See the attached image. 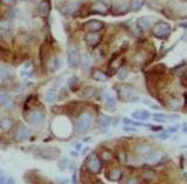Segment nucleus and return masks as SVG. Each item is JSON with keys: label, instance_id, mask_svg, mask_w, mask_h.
Here are the masks:
<instances>
[{"label": "nucleus", "instance_id": "37", "mask_svg": "<svg viewBox=\"0 0 187 184\" xmlns=\"http://www.w3.org/2000/svg\"><path fill=\"white\" fill-rule=\"evenodd\" d=\"M0 184H6V177L0 176Z\"/></svg>", "mask_w": 187, "mask_h": 184}, {"label": "nucleus", "instance_id": "33", "mask_svg": "<svg viewBox=\"0 0 187 184\" xmlns=\"http://www.w3.org/2000/svg\"><path fill=\"white\" fill-rule=\"evenodd\" d=\"M127 75V72L125 71V69H122L121 72H119V74H118V76H119V79L121 80H123V79H125Z\"/></svg>", "mask_w": 187, "mask_h": 184}, {"label": "nucleus", "instance_id": "4", "mask_svg": "<svg viewBox=\"0 0 187 184\" xmlns=\"http://www.w3.org/2000/svg\"><path fill=\"white\" fill-rule=\"evenodd\" d=\"M59 155H60L59 149L53 148V147H47V148L40 149V154H39L40 157H43V159H56Z\"/></svg>", "mask_w": 187, "mask_h": 184}, {"label": "nucleus", "instance_id": "10", "mask_svg": "<svg viewBox=\"0 0 187 184\" xmlns=\"http://www.w3.org/2000/svg\"><path fill=\"white\" fill-rule=\"evenodd\" d=\"M100 40H101V36L97 33H94V32H90L86 35V42L90 46H96L100 42Z\"/></svg>", "mask_w": 187, "mask_h": 184}, {"label": "nucleus", "instance_id": "38", "mask_svg": "<svg viewBox=\"0 0 187 184\" xmlns=\"http://www.w3.org/2000/svg\"><path fill=\"white\" fill-rule=\"evenodd\" d=\"M124 130H127V131H136V129L135 128H127V127H125Z\"/></svg>", "mask_w": 187, "mask_h": 184}, {"label": "nucleus", "instance_id": "24", "mask_svg": "<svg viewBox=\"0 0 187 184\" xmlns=\"http://www.w3.org/2000/svg\"><path fill=\"white\" fill-rule=\"evenodd\" d=\"M153 120L156 122H165V121L168 120V117H167L165 114H154L153 115Z\"/></svg>", "mask_w": 187, "mask_h": 184}, {"label": "nucleus", "instance_id": "18", "mask_svg": "<svg viewBox=\"0 0 187 184\" xmlns=\"http://www.w3.org/2000/svg\"><path fill=\"white\" fill-rule=\"evenodd\" d=\"M110 121H111V118L109 117V116H106L104 114H100L98 115V124H100V127H108L109 124H110Z\"/></svg>", "mask_w": 187, "mask_h": 184}, {"label": "nucleus", "instance_id": "27", "mask_svg": "<svg viewBox=\"0 0 187 184\" xmlns=\"http://www.w3.org/2000/svg\"><path fill=\"white\" fill-rule=\"evenodd\" d=\"M4 107H5L6 110H12V109L14 108V102H13V100L8 99V100L4 103Z\"/></svg>", "mask_w": 187, "mask_h": 184}, {"label": "nucleus", "instance_id": "3", "mask_svg": "<svg viewBox=\"0 0 187 184\" xmlns=\"http://www.w3.org/2000/svg\"><path fill=\"white\" fill-rule=\"evenodd\" d=\"M45 118V114L39 110V109H34V110H30L27 115V121L32 124H40Z\"/></svg>", "mask_w": 187, "mask_h": 184}, {"label": "nucleus", "instance_id": "36", "mask_svg": "<svg viewBox=\"0 0 187 184\" xmlns=\"http://www.w3.org/2000/svg\"><path fill=\"white\" fill-rule=\"evenodd\" d=\"M5 4H7V5H12L13 2H14V0H2Z\"/></svg>", "mask_w": 187, "mask_h": 184}, {"label": "nucleus", "instance_id": "39", "mask_svg": "<svg viewBox=\"0 0 187 184\" xmlns=\"http://www.w3.org/2000/svg\"><path fill=\"white\" fill-rule=\"evenodd\" d=\"M73 183H74V184H77V178H76V174H74V176H73Z\"/></svg>", "mask_w": 187, "mask_h": 184}, {"label": "nucleus", "instance_id": "30", "mask_svg": "<svg viewBox=\"0 0 187 184\" xmlns=\"http://www.w3.org/2000/svg\"><path fill=\"white\" fill-rule=\"evenodd\" d=\"M57 67H59V61H57V59H53V60L51 61V65H49L51 71H56V69H57Z\"/></svg>", "mask_w": 187, "mask_h": 184}, {"label": "nucleus", "instance_id": "26", "mask_svg": "<svg viewBox=\"0 0 187 184\" xmlns=\"http://www.w3.org/2000/svg\"><path fill=\"white\" fill-rule=\"evenodd\" d=\"M68 85L70 86V88H73V89H75L76 86L78 85V80H77V77L76 76H73L69 79V81H68Z\"/></svg>", "mask_w": 187, "mask_h": 184}, {"label": "nucleus", "instance_id": "9", "mask_svg": "<svg viewBox=\"0 0 187 184\" xmlns=\"http://www.w3.org/2000/svg\"><path fill=\"white\" fill-rule=\"evenodd\" d=\"M51 11V1L49 0H43L41 1L38 6V12L40 16H47Z\"/></svg>", "mask_w": 187, "mask_h": 184}, {"label": "nucleus", "instance_id": "14", "mask_svg": "<svg viewBox=\"0 0 187 184\" xmlns=\"http://www.w3.org/2000/svg\"><path fill=\"white\" fill-rule=\"evenodd\" d=\"M45 100L49 103L55 102L56 100H57V92H56L55 89H53V88L49 89V90H47L45 94Z\"/></svg>", "mask_w": 187, "mask_h": 184}, {"label": "nucleus", "instance_id": "28", "mask_svg": "<svg viewBox=\"0 0 187 184\" xmlns=\"http://www.w3.org/2000/svg\"><path fill=\"white\" fill-rule=\"evenodd\" d=\"M142 5L143 4H142V1H140V0H135V1L131 4V8L133 11H137L142 7Z\"/></svg>", "mask_w": 187, "mask_h": 184}, {"label": "nucleus", "instance_id": "29", "mask_svg": "<svg viewBox=\"0 0 187 184\" xmlns=\"http://www.w3.org/2000/svg\"><path fill=\"white\" fill-rule=\"evenodd\" d=\"M8 99H10V97H8V95H7L6 93L0 92V106H4V103H5Z\"/></svg>", "mask_w": 187, "mask_h": 184}, {"label": "nucleus", "instance_id": "25", "mask_svg": "<svg viewBox=\"0 0 187 184\" xmlns=\"http://www.w3.org/2000/svg\"><path fill=\"white\" fill-rule=\"evenodd\" d=\"M137 151L139 154H149L150 153V147L149 145H145V144H142L137 148Z\"/></svg>", "mask_w": 187, "mask_h": 184}, {"label": "nucleus", "instance_id": "20", "mask_svg": "<svg viewBox=\"0 0 187 184\" xmlns=\"http://www.w3.org/2000/svg\"><path fill=\"white\" fill-rule=\"evenodd\" d=\"M122 177V171L119 169H112L110 170V172L108 174V178L111 181H118Z\"/></svg>", "mask_w": 187, "mask_h": 184}, {"label": "nucleus", "instance_id": "22", "mask_svg": "<svg viewBox=\"0 0 187 184\" xmlns=\"http://www.w3.org/2000/svg\"><path fill=\"white\" fill-rule=\"evenodd\" d=\"M81 66L82 68L84 69V71H88L89 69V67H90V59H89V55H84L81 58Z\"/></svg>", "mask_w": 187, "mask_h": 184}, {"label": "nucleus", "instance_id": "32", "mask_svg": "<svg viewBox=\"0 0 187 184\" xmlns=\"http://www.w3.org/2000/svg\"><path fill=\"white\" fill-rule=\"evenodd\" d=\"M101 156H102V159H106V161H108V159H110L112 157V155L109 153V151H103V153L101 154Z\"/></svg>", "mask_w": 187, "mask_h": 184}, {"label": "nucleus", "instance_id": "34", "mask_svg": "<svg viewBox=\"0 0 187 184\" xmlns=\"http://www.w3.org/2000/svg\"><path fill=\"white\" fill-rule=\"evenodd\" d=\"M127 184H139V181H138L137 178H133V177H132V178H130L129 181H127Z\"/></svg>", "mask_w": 187, "mask_h": 184}, {"label": "nucleus", "instance_id": "6", "mask_svg": "<svg viewBox=\"0 0 187 184\" xmlns=\"http://www.w3.org/2000/svg\"><path fill=\"white\" fill-rule=\"evenodd\" d=\"M153 33H154V35L163 38V36L167 35L170 33V26L164 24V22L157 24V25L154 26V28H153Z\"/></svg>", "mask_w": 187, "mask_h": 184}, {"label": "nucleus", "instance_id": "19", "mask_svg": "<svg viewBox=\"0 0 187 184\" xmlns=\"http://www.w3.org/2000/svg\"><path fill=\"white\" fill-rule=\"evenodd\" d=\"M76 8H77V4L74 2V4H67V5H65L61 11H62L65 14H73L76 11Z\"/></svg>", "mask_w": 187, "mask_h": 184}, {"label": "nucleus", "instance_id": "31", "mask_svg": "<svg viewBox=\"0 0 187 184\" xmlns=\"http://www.w3.org/2000/svg\"><path fill=\"white\" fill-rule=\"evenodd\" d=\"M168 103H170V106H171L173 109H177V108L179 107V101L176 100V99H171V100L168 101Z\"/></svg>", "mask_w": 187, "mask_h": 184}, {"label": "nucleus", "instance_id": "2", "mask_svg": "<svg viewBox=\"0 0 187 184\" xmlns=\"http://www.w3.org/2000/svg\"><path fill=\"white\" fill-rule=\"evenodd\" d=\"M68 65L70 67H76L80 62V54L76 46H70L68 48Z\"/></svg>", "mask_w": 187, "mask_h": 184}, {"label": "nucleus", "instance_id": "41", "mask_svg": "<svg viewBox=\"0 0 187 184\" xmlns=\"http://www.w3.org/2000/svg\"><path fill=\"white\" fill-rule=\"evenodd\" d=\"M186 76H187V73H186Z\"/></svg>", "mask_w": 187, "mask_h": 184}, {"label": "nucleus", "instance_id": "8", "mask_svg": "<svg viewBox=\"0 0 187 184\" xmlns=\"http://www.w3.org/2000/svg\"><path fill=\"white\" fill-rule=\"evenodd\" d=\"M84 27H86L88 31L94 32V33H95V32L100 31V30L103 28V22H102V21H98V20H90L84 25Z\"/></svg>", "mask_w": 187, "mask_h": 184}, {"label": "nucleus", "instance_id": "7", "mask_svg": "<svg viewBox=\"0 0 187 184\" xmlns=\"http://www.w3.org/2000/svg\"><path fill=\"white\" fill-rule=\"evenodd\" d=\"M29 136V129L27 128L26 126L21 124L16 128V131H15V140L16 141H24L26 138Z\"/></svg>", "mask_w": 187, "mask_h": 184}, {"label": "nucleus", "instance_id": "16", "mask_svg": "<svg viewBox=\"0 0 187 184\" xmlns=\"http://www.w3.org/2000/svg\"><path fill=\"white\" fill-rule=\"evenodd\" d=\"M0 127L4 131H10L13 127V121L10 117H4L0 121Z\"/></svg>", "mask_w": 187, "mask_h": 184}, {"label": "nucleus", "instance_id": "1", "mask_svg": "<svg viewBox=\"0 0 187 184\" xmlns=\"http://www.w3.org/2000/svg\"><path fill=\"white\" fill-rule=\"evenodd\" d=\"M91 123V114L90 113H82L81 115L78 116L77 121L75 123V130L76 133L82 134L87 131L88 128L90 127Z\"/></svg>", "mask_w": 187, "mask_h": 184}, {"label": "nucleus", "instance_id": "5", "mask_svg": "<svg viewBox=\"0 0 187 184\" xmlns=\"http://www.w3.org/2000/svg\"><path fill=\"white\" fill-rule=\"evenodd\" d=\"M101 168H102L101 159H98L96 155L92 154L90 157H89V159H88V169L90 170L91 172L97 174V172L101 171Z\"/></svg>", "mask_w": 187, "mask_h": 184}, {"label": "nucleus", "instance_id": "12", "mask_svg": "<svg viewBox=\"0 0 187 184\" xmlns=\"http://www.w3.org/2000/svg\"><path fill=\"white\" fill-rule=\"evenodd\" d=\"M163 155L160 151H150L146 156V161L149 163H157L162 159Z\"/></svg>", "mask_w": 187, "mask_h": 184}, {"label": "nucleus", "instance_id": "13", "mask_svg": "<svg viewBox=\"0 0 187 184\" xmlns=\"http://www.w3.org/2000/svg\"><path fill=\"white\" fill-rule=\"evenodd\" d=\"M131 116L133 118H137V120L145 121V120H149V118H150V113L146 112V110H136V112L132 113Z\"/></svg>", "mask_w": 187, "mask_h": 184}, {"label": "nucleus", "instance_id": "21", "mask_svg": "<svg viewBox=\"0 0 187 184\" xmlns=\"http://www.w3.org/2000/svg\"><path fill=\"white\" fill-rule=\"evenodd\" d=\"M92 77H94L96 81H100V82H105L106 80H108L106 74H104V73L101 72V71H94V73H92Z\"/></svg>", "mask_w": 187, "mask_h": 184}, {"label": "nucleus", "instance_id": "11", "mask_svg": "<svg viewBox=\"0 0 187 184\" xmlns=\"http://www.w3.org/2000/svg\"><path fill=\"white\" fill-rule=\"evenodd\" d=\"M91 11L94 13H100V14H105L108 12V6L104 2H95L91 6Z\"/></svg>", "mask_w": 187, "mask_h": 184}, {"label": "nucleus", "instance_id": "17", "mask_svg": "<svg viewBox=\"0 0 187 184\" xmlns=\"http://www.w3.org/2000/svg\"><path fill=\"white\" fill-rule=\"evenodd\" d=\"M95 88L94 87H84L81 90V97L83 99H90L95 95Z\"/></svg>", "mask_w": 187, "mask_h": 184}, {"label": "nucleus", "instance_id": "23", "mask_svg": "<svg viewBox=\"0 0 187 184\" xmlns=\"http://www.w3.org/2000/svg\"><path fill=\"white\" fill-rule=\"evenodd\" d=\"M138 26L142 28V30H147L149 26H150V19L147 18H140L138 20Z\"/></svg>", "mask_w": 187, "mask_h": 184}, {"label": "nucleus", "instance_id": "35", "mask_svg": "<svg viewBox=\"0 0 187 184\" xmlns=\"http://www.w3.org/2000/svg\"><path fill=\"white\" fill-rule=\"evenodd\" d=\"M57 182L60 184H67L68 183V179L67 178H57Z\"/></svg>", "mask_w": 187, "mask_h": 184}, {"label": "nucleus", "instance_id": "15", "mask_svg": "<svg viewBox=\"0 0 187 184\" xmlns=\"http://www.w3.org/2000/svg\"><path fill=\"white\" fill-rule=\"evenodd\" d=\"M103 97H104V100H105L108 109H115V104H116V100H115V97L112 96L110 93H104Z\"/></svg>", "mask_w": 187, "mask_h": 184}, {"label": "nucleus", "instance_id": "40", "mask_svg": "<svg viewBox=\"0 0 187 184\" xmlns=\"http://www.w3.org/2000/svg\"><path fill=\"white\" fill-rule=\"evenodd\" d=\"M6 184H14V181H13L12 178L7 179V181H6Z\"/></svg>", "mask_w": 187, "mask_h": 184}]
</instances>
